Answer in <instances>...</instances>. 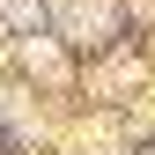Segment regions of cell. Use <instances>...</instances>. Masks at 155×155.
Here are the masks:
<instances>
[{
	"mask_svg": "<svg viewBox=\"0 0 155 155\" xmlns=\"http://www.w3.org/2000/svg\"><path fill=\"white\" fill-rule=\"evenodd\" d=\"M59 15H67V30H74V37H104L111 0H59Z\"/></svg>",
	"mask_w": 155,
	"mask_h": 155,
	"instance_id": "obj_1",
	"label": "cell"
},
{
	"mask_svg": "<svg viewBox=\"0 0 155 155\" xmlns=\"http://www.w3.org/2000/svg\"><path fill=\"white\" fill-rule=\"evenodd\" d=\"M0 15L8 22H37V0H0Z\"/></svg>",
	"mask_w": 155,
	"mask_h": 155,
	"instance_id": "obj_2",
	"label": "cell"
}]
</instances>
